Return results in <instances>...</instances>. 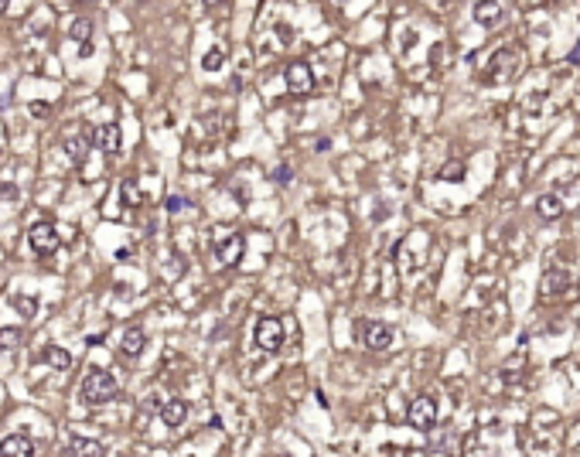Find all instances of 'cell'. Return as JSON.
<instances>
[{
	"mask_svg": "<svg viewBox=\"0 0 580 457\" xmlns=\"http://www.w3.org/2000/svg\"><path fill=\"white\" fill-rule=\"evenodd\" d=\"M117 393H120V382L110 372H103V369H92V372L83 379V386H79V396H83V403H89V406H103V403H110Z\"/></svg>",
	"mask_w": 580,
	"mask_h": 457,
	"instance_id": "obj_1",
	"label": "cell"
},
{
	"mask_svg": "<svg viewBox=\"0 0 580 457\" xmlns=\"http://www.w3.org/2000/svg\"><path fill=\"white\" fill-rule=\"evenodd\" d=\"M407 420H410V426L427 433L437 423V399L434 396H416L413 403H410V410H407Z\"/></svg>",
	"mask_w": 580,
	"mask_h": 457,
	"instance_id": "obj_2",
	"label": "cell"
},
{
	"mask_svg": "<svg viewBox=\"0 0 580 457\" xmlns=\"http://www.w3.org/2000/svg\"><path fill=\"white\" fill-rule=\"evenodd\" d=\"M28 243H31V250L38 256H48V252L58 250V229L51 222H35L28 229Z\"/></svg>",
	"mask_w": 580,
	"mask_h": 457,
	"instance_id": "obj_3",
	"label": "cell"
},
{
	"mask_svg": "<svg viewBox=\"0 0 580 457\" xmlns=\"http://www.w3.org/2000/svg\"><path fill=\"white\" fill-rule=\"evenodd\" d=\"M256 345L263 352H280V345H284V325H280V318H259V325H256Z\"/></svg>",
	"mask_w": 580,
	"mask_h": 457,
	"instance_id": "obj_4",
	"label": "cell"
},
{
	"mask_svg": "<svg viewBox=\"0 0 580 457\" xmlns=\"http://www.w3.org/2000/svg\"><path fill=\"white\" fill-rule=\"evenodd\" d=\"M362 341H366V348H373V352H386V348H393V328L389 325H379V321H362Z\"/></svg>",
	"mask_w": 580,
	"mask_h": 457,
	"instance_id": "obj_5",
	"label": "cell"
},
{
	"mask_svg": "<svg viewBox=\"0 0 580 457\" xmlns=\"http://www.w3.org/2000/svg\"><path fill=\"white\" fill-rule=\"evenodd\" d=\"M89 144H96V147H99V150H106V154H117V150H120V144H123V133H120V126H117V123L92 126Z\"/></svg>",
	"mask_w": 580,
	"mask_h": 457,
	"instance_id": "obj_6",
	"label": "cell"
},
{
	"mask_svg": "<svg viewBox=\"0 0 580 457\" xmlns=\"http://www.w3.org/2000/svg\"><path fill=\"white\" fill-rule=\"evenodd\" d=\"M287 89L293 96H307L314 89V72H311L307 62H293L287 69Z\"/></svg>",
	"mask_w": 580,
	"mask_h": 457,
	"instance_id": "obj_7",
	"label": "cell"
},
{
	"mask_svg": "<svg viewBox=\"0 0 580 457\" xmlns=\"http://www.w3.org/2000/svg\"><path fill=\"white\" fill-rule=\"evenodd\" d=\"M243 246H246V239L239 236V232H232V236H225L219 246H215V256H219V266H236L239 263V256H243Z\"/></svg>",
	"mask_w": 580,
	"mask_h": 457,
	"instance_id": "obj_8",
	"label": "cell"
},
{
	"mask_svg": "<svg viewBox=\"0 0 580 457\" xmlns=\"http://www.w3.org/2000/svg\"><path fill=\"white\" fill-rule=\"evenodd\" d=\"M0 457H35V444L24 433H10L0 440Z\"/></svg>",
	"mask_w": 580,
	"mask_h": 457,
	"instance_id": "obj_9",
	"label": "cell"
},
{
	"mask_svg": "<svg viewBox=\"0 0 580 457\" xmlns=\"http://www.w3.org/2000/svg\"><path fill=\"white\" fill-rule=\"evenodd\" d=\"M505 62H515V51H498L495 58H492V65H488V72L492 76H485V83H492V85H498V83H509L512 76L509 72H515V65H509V72H505Z\"/></svg>",
	"mask_w": 580,
	"mask_h": 457,
	"instance_id": "obj_10",
	"label": "cell"
},
{
	"mask_svg": "<svg viewBox=\"0 0 580 457\" xmlns=\"http://www.w3.org/2000/svg\"><path fill=\"white\" fill-rule=\"evenodd\" d=\"M144 348H147V331H144V328H126L123 341H120V352L133 359V355H140Z\"/></svg>",
	"mask_w": 580,
	"mask_h": 457,
	"instance_id": "obj_11",
	"label": "cell"
},
{
	"mask_svg": "<svg viewBox=\"0 0 580 457\" xmlns=\"http://www.w3.org/2000/svg\"><path fill=\"white\" fill-rule=\"evenodd\" d=\"M185 416H188V403H185V399H167L164 406H161V420H164V426H181V423H185Z\"/></svg>",
	"mask_w": 580,
	"mask_h": 457,
	"instance_id": "obj_12",
	"label": "cell"
},
{
	"mask_svg": "<svg viewBox=\"0 0 580 457\" xmlns=\"http://www.w3.org/2000/svg\"><path fill=\"white\" fill-rule=\"evenodd\" d=\"M502 14H505V3H478L475 7V21L481 28H495L498 21H502Z\"/></svg>",
	"mask_w": 580,
	"mask_h": 457,
	"instance_id": "obj_13",
	"label": "cell"
},
{
	"mask_svg": "<svg viewBox=\"0 0 580 457\" xmlns=\"http://www.w3.org/2000/svg\"><path fill=\"white\" fill-rule=\"evenodd\" d=\"M570 287V277L563 273V270H549L546 277H543V297H556V293H563Z\"/></svg>",
	"mask_w": 580,
	"mask_h": 457,
	"instance_id": "obj_14",
	"label": "cell"
},
{
	"mask_svg": "<svg viewBox=\"0 0 580 457\" xmlns=\"http://www.w3.org/2000/svg\"><path fill=\"white\" fill-rule=\"evenodd\" d=\"M44 362H48L51 369H58V372H65V369L72 365V355H69L65 348H58V345H48V348H44Z\"/></svg>",
	"mask_w": 580,
	"mask_h": 457,
	"instance_id": "obj_15",
	"label": "cell"
},
{
	"mask_svg": "<svg viewBox=\"0 0 580 457\" xmlns=\"http://www.w3.org/2000/svg\"><path fill=\"white\" fill-rule=\"evenodd\" d=\"M536 208H539V215H543L546 222H553V218L563 215V202H560L556 195H543V198L536 202Z\"/></svg>",
	"mask_w": 580,
	"mask_h": 457,
	"instance_id": "obj_16",
	"label": "cell"
},
{
	"mask_svg": "<svg viewBox=\"0 0 580 457\" xmlns=\"http://www.w3.org/2000/svg\"><path fill=\"white\" fill-rule=\"evenodd\" d=\"M72 457H103V444H99V440L76 437V440H72Z\"/></svg>",
	"mask_w": 580,
	"mask_h": 457,
	"instance_id": "obj_17",
	"label": "cell"
},
{
	"mask_svg": "<svg viewBox=\"0 0 580 457\" xmlns=\"http://www.w3.org/2000/svg\"><path fill=\"white\" fill-rule=\"evenodd\" d=\"M62 144H65V150H69V154H72V161H83L85 157V150H89V137H72V133H69V137H62Z\"/></svg>",
	"mask_w": 580,
	"mask_h": 457,
	"instance_id": "obj_18",
	"label": "cell"
},
{
	"mask_svg": "<svg viewBox=\"0 0 580 457\" xmlns=\"http://www.w3.org/2000/svg\"><path fill=\"white\" fill-rule=\"evenodd\" d=\"M72 38L83 42V55H89V38H92V21H89V17H76V24H72Z\"/></svg>",
	"mask_w": 580,
	"mask_h": 457,
	"instance_id": "obj_19",
	"label": "cell"
},
{
	"mask_svg": "<svg viewBox=\"0 0 580 457\" xmlns=\"http://www.w3.org/2000/svg\"><path fill=\"white\" fill-rule=\"evenodd\" d=\"M222 65H225V48H222V44L212 48L205 58H202V69H205V72H215V69H222Z\"/></svg>",
	"mask_w": 580,
	"mask_h": 457,
	"instance_id": "obj_20",
	"label": "cell"
},
{
	"mask_svg": "<svg viewBox=\"0 0 580 457\" xmlns=\"http://www.w3.org/2000/svg\"><path fill=\"white\" fill-rule=\"evenodd\" d=\"M464 178V164L461 161H451V164L441 167V181H461Z\"/></svg>",
	"mask_w": 580,
	"mask_h": 457,
	"instance_id": "obj_21",
	"label": "cell"
},
{
	"mask_svg": "<svg viewBox=\"0 0 580 457\" xmlns=\"http://www.w3.org/2000/svg\"><path fill=\"white\" fill-rule=\"evenodd\" d=\"M17 341H21L17 328H0V348H17Z\"/></svg>",
	"mask_w": 580,
	"mask_h": 457,
	"instance_id": "obj_22",
	"label": "cell"
},
{
	"mask_svg": "<svg viewBox=\"0 0 580 457\" xmlns=\"http://www.w3.org/2000/svg\"><path fill=\"white\" fill-rule=\"evenodd\" d=\"M123 195H126V202H130V205H140V202H144V195L137 191V184H133V181H123Z\"/></svg>",
	"mask_w": 580,
	"mask_h": 457,
	"instance_id": "obj_23",
	"label": "cell"
},
{
	"mask_svg": "<svg viewBox=\"0 0 580 457\" xmlns=\"http://www.w3.org/2000/svg\"><path fill=\"white\" fill-rule=\"evenodd\" d=\"M164 208L171 212V215H178V212H185V208H188V202H185L181 195H171V198L164 202Z\"/></svg>",
	"mask_w": 580,
	"mask_h": 457,
	"instance_id": "obj_24",
	"label": "cell"
},
{
	"mask_svg": "<svg viewBox=\"0 0 580 457\" xmlns=\"http://www.w3.org/2000/svg\"><path fill=\"white\" fill-rule=\"evenodd\" d=\"M290 174H293V171H290V164H280V167H277V174H273V178H277L280 184H290Z\"/></svg>",
	"mask_w": 580,
	"mask_h": 457,
	"instance_id": "obj_25",
	"label": "cell"
},
{
	"mask_svg": "<svg viewBox=\"0 0 580 457\" xmlns=\"http://www.w3.org/2000/svg\"><path fill=\"white\" fill-rule=\"evenodd\" d=\"M570 62H574V65H577V62H580V42H577V48L570 51Z\"/></svg>",
	"mask_w": 580,
	"mask_h": 457,
	"instance_id": "obj_26",
	"label": "cell"
}]
</instances>
